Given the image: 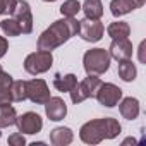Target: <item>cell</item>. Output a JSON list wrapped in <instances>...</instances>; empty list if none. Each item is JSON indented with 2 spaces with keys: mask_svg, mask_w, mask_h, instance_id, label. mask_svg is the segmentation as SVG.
Segmentation results:
<instances>
[{
  "mask_svg": "<svg viewBox=\"0 0 146 146\" xmlns=\"http://www.w3.org/2000/svg\"><path fill=\"white\" fill-rule=\"evenodd\" d=\"M110 53L105 48H90L83 55V67L86 74L102 76L110 69Z\"/></svg>",
  "mask_w": 146,
  "mask_h": 146,
  "instance_id": "1",
  "label": "cell"
},
{
  "mask_svg": "<svg viewBox=\"0 0 146 146\" xmlns=\"http://www.w3.org/2000/svg\"><path fill=\"white\" fill-rule=\"evenodd\" d=\"M100 84H102V79H100L98 76L88 74L81 83H78L74 88L69 91L70 102L74 103V105H79V103H83V102L88 100V98H95V95H96Z\"/></svg>",
  "mask_w": 146,
  "mask_h": 146,
  "instance_id": "2",
  "label": "cell"
},
{
  "mask_svg": "<svg viewBox=\"0 0 146 146\" xmlns=\"http://www.w3.org/2000/svg\"><path fill=\"white\" fill-rule=\"evenodd\" d=\"M53 65V55L52 52H43V50H36L33 53H29L24 58V70L31 76H38L43 72L50 70Z\"/></svg>",
  "mask_w": 146,
  "mask_h": 146,
  "instance_id": "3",
  "label": "cell"
},
{
  "mask_svg": "<svg viewBox=\"0 0 146 146\" xmlns=\"http://www.w3.org/2000/svg\"><path fill=\"white\" fill-rule=\"evenodd\" d=\"M48 29L58 38L60 45H64L72 36L78 35V31H79V21L76 17H64V19H58V21L52 23Z\"/></svg>",
  "mask_w": 146,
  "mask_h": 146,
  "instance_id": "4",
  "label": "cell"
},
{
  "mask_svg": "<svg viewBox=\"0 0 146 146\" xmlns=\"http://www.w3.org/2000/svg\"><path fill=\"white\" fill-rule=\"evenodd\" d=\"M105 33V26L103 23H100V19H88L84 17L83 21H79V31L78 35L88 41V43H96L103 38Z\"/></svg>",
  "mask_w": 146,
  "mask_h": 146,
  "instance_id": "5",
  "label": "cell"
},
{
  "mask_svg": "<svg viewBox=\"0 0 146 146\" xmlns=\"http://www.w3.org/2000/svg\"><path fill=\"white\" fill-rule=\"evenodd\" d=\"M95 98L98 100L100 105H103L107 108H113L122 100V90L113 83H102Z\"/></svg>",
  "mask_w": 146,
  "mask_h": 146,
  "instance_id": "6",
  "label": "cell"
},
{
  "mask_svg": "<svg viewBox=\"0 0 146 146\" xmlns=\"http://www.w3.org/2000/svg\"><path fill=\"white\" fill-rule=\"evenodd\" d=\"M79 137L86 144H100L105 139L102 119H93V120H88L86 124H83L79 129Z\"/></svg>",
  "mask_w": 146,
  "mask_h": 146,
  "instance_id": "7",
  "label": "cell"
},
{
  "mask_svg": "<svg viewBox=\"0 0 146 146\" xmlns=\"http://www.w3.org/2000/svg\"><path fill=\"white\" fill-rule=\"evenodd\" d=\"M11 16L19 23L23 35L33 33V12H31V5L26 2V0H17Z\"/></svg>",
  "mask_w": 146,
  "mask_h": 146,
  "instance_id": "8",
  "label": "cell"
},
{
  "mask_svg": "<svg viewBox=\"0 0 146 146\" xmlns=\"http://www.w3.org/2000/svg\"><path fill=\"white\" fill-rule=\"evenodd\" d=\"M26 93H28V100H31L36 105H45V102L50 98L48 84H46V81H43L40 78L26 81Z\"/></svg>",
  "mask_w": 146,
  "mask_h": 146,
  "instance_id": "9",
  "label": "cell"
},
{
  "mask_svg": "<svg viewBox=\"0 0 146 146\" xmlns=\"http://www.w3.org/2000/svg\"><path fill=\"white\" fill-rule=\"evenodd\" d=\"M16 125H17L19 132L31 136V134H38L43 129V119L36 112H26L23 115H17Z\"/></svg>",
  "mask_w": 146,
  "mask_h": 146,
  "instance_id": "10",
  "label": "cell"
},
{
  "mask_svg": "<svg viewBox=\"0 0 146 146\" xmlns=\"http://www.w3.org/2000/svg\"><path fill=\"white\" fill-rule=\"evenodd\" d=\"M45 115L52 120V122H58L64 120L67 115V105L60 96H50L45 102Z\"/></svg>",
  "mask_w": 146,
  "mask_h": 146,
  "instance_id": "11",
  "label": "cell"
},
{
  "mask_svg": "<svg viewBox=\"0 0 146 146\" xmlns=\"http://www.w3.org/2000/svg\"><path fill=\"white\" fill-rule=\"evenodd\" d=\"M132 43L129 41V38H117V40H112L110 43V48H108V53H110V58H115L117 62L120 60H127L132 57Z\"/></svg>",
  "mask_w": 146,
  "mask_h": 146,
  "instance_id": "12",
  "label": "cell"
},
{
  "mask_svg": "<svg viewBox=\"0 0 146 146\" xmlns=\"http://www.w3.org/2000/svg\"><path fill=\"white\" fill-rule=\"evenodd\" d=\"M119 112L124 119L127 120H134L137 119L139 112H141V107H139V100L137 98H132V96H127V98H122L119 103Z\"/></svg>",
  "mask_w": 146,
  "mask_h": 146,
  "instance_id": "13",
  "label": "cell"
},
{
  "mask_svg": "<svg viewBox=\"0 0 146 146\" xmlns=\"http://www.w3.org/2000/svg\"><path fill=\"white\" fill-rule=\"evenodd\" d=\"M74 141V132L70 127H55L50 131V143L53 146H67Z\"/></svg>",
  "mask_w": 146,
  "mask_h": 146,
  "instance_id": "14",
  "label": "cell"
},
{
  "mask_svg": "<svg viewBox=\"0 0 146 146\" xmlns=\"http://www.w3.org/2000/svg\"><path fill=\"white\" fill-rule=\"evenodd\" d=\"M76 84H78L76 74H55L53 78V88L60 93H69Z\"/></svg>",
  "mask_w": 146,
  "mask_h": 146,
  "instance_id": "15",
  "label": "cell"
},
{
  "mask_svg": "<svg viewBox=\"0 0 146 146\" xmlns=\"http://www.w3.org/2000/svg\"><path fill=\"white\" fill-rule=\"evenodd\" d=\"M81 11L88 19H102L103 16V4L102 0H84L81 4Z\"/></svg>",
  "mask_w": 146,
  "mask_h": 146,
  "instance_id": "16",
  "label": "cell"
},
{
  "mask_svg": "<svg viewBox=\"0 0 146 146\" xmlns=\"http://www.w3.org/2000/svg\"><path fill=\"white\" fill-rule=\"evenodd\" d=\"M117 74H119V78H120L122 81L132 83V81L136 79V76H137V69H136V65L131 62V58L120 60V62H119V67H117Z\"/></svg>",
  "mask_w": 146,
  "mask_h": 146,
  "instance_id": "17",
  "label": "cell"
},
{
  "mask_svg": "<svg viewBox=\"0 0 146 146\" xmlns=\"http://www.w3.org/2000/svg\"><path fill=\"white\" fill-rule=\"evenodd\" d=\"M16 120H17V112L11 103L0 105V129L14 125Z\"/></svg>",
  "mask_w": 146,
  "mask_h": 146,
  "instance_id": "18",
  "label": "cell"
},
{
  "mask_svg": "<svg viewBox=\"0 0 146 146\" xmlns=\"http://www.w3.org/2000/svg\"><path fill=\"white\" fill-rule=\"evenodd\" d=\"M107 33L112 40H117V38H129L131 35V26L124 21H115V23H110L108 28H107Z\"/></svg>",
  "mask_w": 146,
  "mask_h": 146,
  "instance_id": "19",
  "label": "cell"
},
{
  "mask_svg": "<svg viewBox=\"0 0 146 146\" xmlns=\"http://www.w3.org/2000/svg\"><path fill=\"white\" fill-rule=\"evenodd\" d=\"M102 124H103V136H105V139H115L122 132V127H120L119 120L113 119V117L102 119Z\"/></svg>",
  "mask_w": 146,
  "mask_h": 146,
  "instance_id": "20",
  "label": "cell"
},
{
  "mask_svg": "<svg viewBox=\"0 0 146 146\" xmlns=\"http://www.w3.org/2000/svg\"><path fill=\"white\" fill-rule=\"evenodd\" d=\"M132 5L129 0H112L110 2V12L113 17H122L129 12H132Z\"/></svg>",
  "mask_w": 146,
  "mask_h": 146,
  "instance_id": "21",
  "label": "cell"
},
{
  "mask_svg": "<svg viewBox=\"0 0 146 146\" xmlns=\"http://www.w3.org/2000/svg\"><path fill=\"white\" fill-rule=\"evenodd\" d=\"M11 98L12 102H24L28 100V93H26V81H12L11 88H9Z\"/></svg>",
  "mask_w": 146,
  "mask_h": 146,
  "instance_id": "22",
  "label": "cell"
},
{
  "mask_svg": "<svg viewBox=\"0 0 146 146\" xmlns=\"http://www.w3.org/2000/svg\"><path fill=\"white\" fill-rule=\"evenodd\" d=\"M0 28H2L5 36H19L21 35V26L14 17H7L4 21H0Z\"/></svg>",
  "mask_w": 146,
  "mask_h": 146,
  "instance_id": "23",
  "label": "cell"
},
{
  "mask_svg": "<svg viewBox=\"0 0 146 146\" xmlns=\"http://www.w3.org/2000/svg\"><path fill=\"white\" fill-rule=\"evenodd\" d=\"M79 11H81V2L79 0H65V2L60 5V14L64 17H76Z\"/></svg>",
  "mask_w": 146,
  "mask_h": 146,
  "instance_id": "24",
  "label": "cell"
},
{
  "mask_svg": "<svg viewBox=\"0 0 146 146\" xmlns=\"http://www.w3.org/2000/svg\"><path fill=\"white\" fill-rule=\"evenodd\" d=\"M17 0H0V16H7L12 14L14 7H16Z\"/></svg>",
  "mask_w": 146,
  "mask_h": 146,
  "instance_id": "25",
  "label": "cell"
},
{
  "mask_svg": "<svg viewBox=\"0 0 146 146\" xmlns=\"http://www.w3.org/2000/svg\"><path fill=\"white\" fill-rule=\"evenodd\" d=\"M7 143L11 146H26V139H24V134L23 132H14L9 136Z\"/></svg>",
  "mask_w": 146,
  "mask_h": 146,
  "instance_id": "26",
  "label": "cell"
},
{
  "mask_svg": "<svg viewBox=\"0 0 146 146\" xmlns=\"http://www.w3.org/2000/svg\"><path fill=\"white\" fill-rule=\"evenodd\" d=\"M7 50H9V41H7V38H5V36H0V58L5 57Z\"/></svg>",
  "mask_w": 146,
  "mask_h": 146,
  "instance_id": "27",
  "label": "cell"
},
{
  "mask_svg": "<svg viewBox=\"0 0 146 146\" xmlns=\"http://www.w3.org/2000/svg\"><path fill=\"white\" fill-rule=\"evenodd\" d=\"M129 2H131L132 9L136 11V9H139V7H143V5H144V2H146V0H129Z\"/></svg>",
  "mask_w": 146,
  "mask_h": 146,
  "instance_id": "28",
  "label": "cell"
},
{
  "mask_svg": "<svg viewBox=\"0 0 146 146\" xmlns=\"http://www.w3.org/2000/svg\"><path fill=\"white\" fill-rule=\"evenodd\" d=\"M144 45H146L144 41H141V45H139V62L141 64H144V53H143L144 52Z\"/></svg>",
  "mask_w": 146,
  "mask_h": 146,
  "instance_id": "29",
  "label": "cell"
},
{
  "mask_svg": "<svg viewBox=\"0 0 146 146\" xmlns=\"http://www.w3.org/2000/svg\"><path fill=\"white\" fill-rule=\"evenodd\" d=\"M125 144H136V139L134 137H127V139L122 141V146H125Z\"/></svg>",
  "mask_w": 146,
  "mask_h": 146,
  "instance_id": "30",
  "label": "cell"
},
{
  "mask_svg": "<svg viewBox=\"0 0 146 146\" xmlns=\"http://www.w3.org/2000/svg\"><path fill=\"white\" fill-rule=\"evenodd\" d=\"M43 2H55V0H43Z\"/></svg>",
  "mask_w": 146,
  "mask_h": 146,
  "instance_id": "31",
  "label": "cell"
},
{
  "mask_svg": "<svg viewBox=\"0 0 146 146\" xmlns=\"http://www.w3.org/2000/svg\"><path fill=\"white\" fill-rule=\"evenodd\" d=\"M0 70H2V64H0Z\"/></svg>",
  "mask_w": 146,
  "mask_h": 146,
  "instance_id": "32",
  "label": "cell"
},
{
  "mask_svg": "<svg viewBox=\"0 0 146 146\" xmlns=\"http://www.w3.org/2000/svg\"><path fill=\"white\" fill-rule=\"evenodd\" d=\"M0 137H2V131H0Z\"/></svg>",
  "mask_w": 146,
  "mask_h": 146,
  "instance_id": "33",
  "label": "cell"
}]
</instances>
